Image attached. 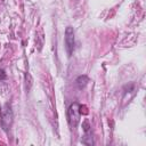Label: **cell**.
<instances>
[{
  "label": "cell",
  "instance_id": "obj_5",
  "mask_svg": "<svg viewBox=\"0 0 146 146\" xmlns=\"http://www.w3.org/2000/svg\"><path fill=\"white\" fill-rule=\"evenodd\" d=\"M82 143L86 144V145H92V144H94L92 137L89 135V132H86V136L82 138Z\"/></svg>",
  "mask_w": 146,
  "mask_h": 146
},
{
  "label": "cell",
  "instance_id": "obj_2",
  "mask_svg": "<svg viewBox=\"0 0 146 146\" xmlns=\"http://www.w3.org/2000/svg\"><path fill=\"white\" fill-rule=\"evenodd\" d=\"M13 119H14V114H13L11 105L9 103H6L1 110V125L5 131H8L10 129L13 124Z\"/></svg>",
  "mask_w": 146,
  "mask_h": 146
},
{
  "label": "cell",
  "instance_id": "obj_1",
  "mask_svg": "<svg viewBox=\"0 0 146 146\" xmlns=\"http://www.w3.org/2000/svg\"><path fill=\"white\" fill-rule=\"evenodd\" d=\"M67 117H68V122L70 125L75 129L80 122V117H81V105L79 103H72L68 107L67 111Z\"/></svg>",
  "mask_w": 146,
  "mask_h": 146
},
{
  "label": "cell",
  "instance_id": "obj_6",
  "mask_svg": "<svg viewBox=\"0 0 146 146\" xmlns=\"http://www.w3.org/2000/svg\"><path fill=\"white\" fill-rule=\"evenodd\" d=\"M82 127H83V130H84V132H89V130H90V125H89V123H88L87 121H84V122H83Z\"/></svg>",
  "mask_w": 146,
  "mask_h": 146
},
{
  "label": "cell",
  "instance_id": "obj_7",
  "mask_svg": "<svg viewBox=\"0 0 146 146\" xmlns=\"http://www.w3.org/2000/svg\"><path fill=\"white\" fill-rule=\"evenodd\" d=\"M6 78H7V75H6L5 71L3 70H0V80H5Z\"/></svg>",
  "mask_w": 146,
  "mask_h": 146
},
{
  "label": "cell",
  "instance_id": "obj_3",
  "mask_svg": "<svg viewBox=\"0 0 146 146\" xmlns=\"http://www.w3.org/2000/svg\"><path fill=\"white\" fill-rule=\"evenodd\" d=\"M74 44H75V39H74V30L72 26H67L65 30V47L68 57L72 56L73 50H74Z\"/></svg>",
  "mask_w": 146,
  "mask_h": 146
},
{
  "label": "cell",
  "instance_id": "obj_4",
  "mask_svg": "<svg viewBox=\"0 0 146 146\" xmlns=\"http://www.w3.org/2000/svg\"><path fill=\"white\" fill-rule=\"evenodd\" d=\"M88 76L87 75H80V76H78L76 79H75V84H76V87L79 88V89H82V88H84L86 87V84L88 83Z\"/></svg>",
  "mask_w": 146,
  "mask_h": 146
}]
</instances>
